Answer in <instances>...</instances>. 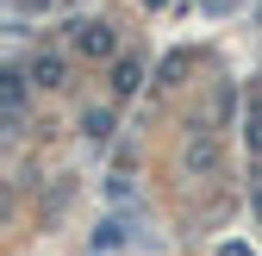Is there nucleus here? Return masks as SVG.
I'll return each instance as SVG.
<instances>
[{"label":"nucleus","mask_w":262,"mask_h":256,"mask_svg":"<svg viewBox=\"0 0 262 256\" xmlns=\"http://www.w3.org/2000/svg\"><path fill=\"white\" fill-rule=\"evenodd\" d=\"M75 38H81V50H113V31L106 25H81Z\"/></svg>","instance_id":"f257e3e1"},{"label":"nucleus","mask_w":262,"mask_h":256,"mask_svg":"<svg viewBox=\"0 0 262 256\" xmlns=\"http://www.w3.org/2000/svg\"><path fill=\"white\" fill-rule=\"evenodd\" d=\"M119 94H131V88H138V62H119V81H113Z\"/></svg>","instance_id":"f03ea898"}]
</instances>
